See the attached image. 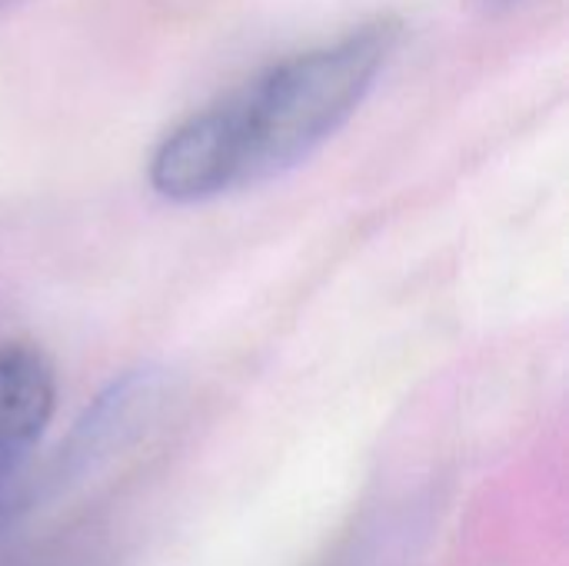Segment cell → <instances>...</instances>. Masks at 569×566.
I'll return each instance as SVG.
<instances>
[{
  "instance_id": "1",
  "label": "cell",
  "mask_w": 569,
  "mask_h": 566,
  "mask_svg": "<svg viewBox=\"0 0 569 566\" xmlns=\"http://www.w3.org/2000/svg\"><path fill=\"white\" fill-rule=\"evenodd\" d=\"M400 37V20L377 17L217 97L237 147L243 187L280 177L313 157L370 97Z\"/></svg>"
},
{
  "instance_id": "2",
  "label": "cell",
  "mask_w": 569,
  "mask_h": 566,
  "mask_svg": "<svg viewBox=\"0 0 569 566\" xmlns=\"http://www.w3.org/2000/svg\"><path fill=\"white\" fill-rule=\"evenodd\" d=\"M57 410L50 357L27 340L0 344V520L23 497L27 470Z\"/></svg>"
},
{
  "instance_id": "3",
  "label": "cell",
  "mask_w": 569,
  "mask_h": 566,
  "mask_svg": "<svg viewBox=\"0 0 569 566\" xmlns=\"http://www.w3.org/2000/svg\"><path fill=\"white\" fill-rule=\"evenodd\" d=\"M487 7H513V3H520V0H483Z\"/></svg>"
}]
</instances>
